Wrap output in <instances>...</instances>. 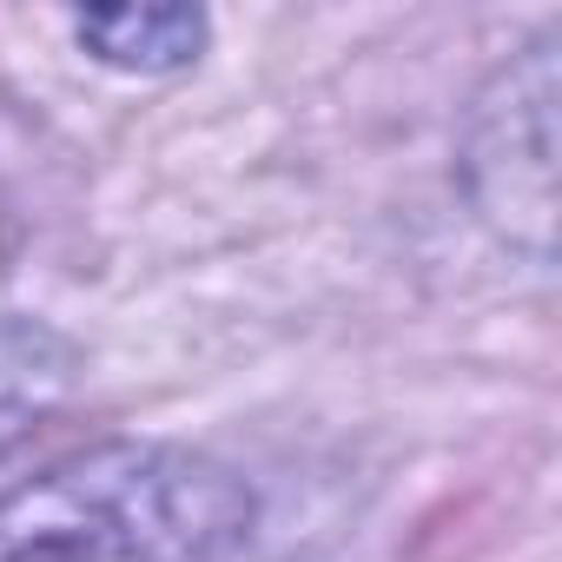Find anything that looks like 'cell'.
I'll return each mask as SVG.
<instances>
[{
	"label": "cell",
	"mask_w": 562,
	"mask_h": 562,
	"mask_svg": "<svg viewBox=\"0 0 562 562\" xmlns=\"http://www.w3.org/2000/svg\"><path fill=\"white\" fill-rule=\"evenodd\" d=\"M245 490L172 443H100L0 496V562H218Z\"/></svg>",
	"instance_id": "1"
},
{
	"label": "cell",
	"mask_w": 562,
	"mask_h": 562,
	"mask_svg": "<svg viewBox=\"0 0 562 562\" xmlns=\"http://www.w3.org/2000/svg\"><path fill=\"white\" fill-rule=\"evenodd\" d=\"M555 34H536L476 93L463 133V186L483 225L529 265L555 251Z\"/></svg>",
	"instance_id": "2"
},
{
	"label": "cell",
	"mask_w": 562,
	"mask_h": 562,
	"mask_svg": "<svg viewBox=\"0 0 562 562\" xmlns=\"http://www.w3.org/2000/svg\"><path fill=\"white\" fill-rule=\"evenodd\" d=\"M74 384V345L34 318H0V463H8L41 417Z\"/></svg>",
	"instance_id": "3"
},
{
	"label": "cell",
	"mask_w": 562,
	"mask_h": 562,
	"mask_svg": "<svg viewBox=\"0 0 562 562\" xmlns=\"http://www.w3.org/2000/svg\"><path fill=\"white\" fill-rule=\"evenodd\" d=\"M80 47L120 74H179L205 47V14L199 8H100L74 21Z\"/></svg>",
	"instance_id": "4"
}]
</instances>
